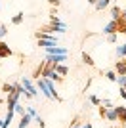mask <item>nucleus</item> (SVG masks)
<instances>
[{
    "label": "nucleus",
    "instance_id": "nucleus-19",
    "mask_svg": "<svg viewBox=\"0 0 126 128\" xmlns=\"http://www.w3.org/2000/svg\"><path fill=\"white\" fill-rule=\"evenodd\" d=\"M107 78H109L111 82H115V80H116V75L113 73V71H109V73H107Z\"/></svg>",
    "mask_w": 126,
    "mask_h": 128
},
{
    "label": "nucleus",
    "instance_id": "nucleus-1",
    "mask_svg": "<svg viewBox=\"0 0 126 128\" xmlns=\"http://www.w3.org/2000/svg\"><path fill=\"white\" fill-rule=\"evenodd\" d=\"M23 88H25V90H27V94H29V98L36 96V90H34V86L31 84V80H29V78H23Z\"/></svg>",
    "mask_w": 126,
    "mask_h": 128
},
{
    "label": "nucleus",
    "instance_id": "nucleus-18",
    "mask_svg": "<svg viewBox=\"0 0 126 128\" xmlns=\"http://www.w3.org/2000/svg\"><path fill=\"white\" fill-rule=\"evenodd\" d=\"M90 102H92V103H94V105H100V98H98V96H90Z\"/></svg>",
    "mask_w": 126,
    "mask_h": 128
},
{
    "label": "nucleus",
    "instance_id": "nucleus-20",
    "mask_svg": "<svg viewBox=\"0 0 126 128\" xmlns=\"http://www.w3.org/2000/svg\"><path fill=\"white\" fill-rule=\"evenodd\" d=\"M34 120L38 122V126H40V128H44V126H46V122H44V120H42L40 117H34Z\"/></svg>",
    "mask_w": 126,
    "mask_h": 128
},
{
    "label": "nucleus",
    "instance_id": "nucleus-27",
    "mask_svg": "<svg viewBox=\"0 0 126 128\" xmlns=\"http://www.w3.org/2000/svg\"><path fill=\"white\" fill-rule=\"evenodd\" d=\"M88 2H90V4H96V0H88Z\"/></svg>",
    "mask_w": 126,
    "mask_h": 128
},
{
    "label": "nucleus",
    "instance_id": "nucleus-7",
    "mask_svg": "<svg viewBox=\"0 0 126 128\" xmlns=\"http://www.w3.org/2000/svg\"><path fill=\"white\" fill-rule=\"evenodd\" d=\"M29 122H31V115H21V122H19V128H27L29 126Z\"/></svg>",
    "mask_w": 126,
    "mask_h": 128
},
{
    "label": "nucleus",
    "instance_id": "nucleus-4",
    "mask_svg": "<svg viewBox=\"0 0 126 128\" xmlns=\"http://www.w3.org/2000/svg\"><path fill=\"white\" fill-rule=\"evenodd\" d=\"M48 54H52V56H65V52L67 50L65 48H58V46H50V48H46Z\"/></svg>",
    "mask_w": 126,
    "mask_h": 128
},
{
    "label": "nucleus",
    "instance_id": "nucleus-21",
    "mask_svg": "<svg viewBox=\"0 0 126 128\" xmlns=\"http://www.w3.org/2000/svg\"><path fill=\"white\" fill-rule=\"evenodd\" d=\"M6 32H8V31H6V27H4V25H0V38H2V36H4V34H6Z\"/></svg>",
    "mask_w": 126,
    "mask_h": 128
},
{
    "label": "nucleus",
    "instance_id": "nucleus-14",
    "mask_svg": "<svg viewBox=\"0 0 126 128\" xmlns=\"http://www.w3.org/2000/svg\"><path fill=\"white\" fill-rule=\"evenodd\" d=\"M124 56H126V44L116 48V58H124Z\"/></svg>",
    "mask_w": 126,
    "mask_h": 128
},
{
    "label": "nucleus",
    "instance_id": "nucleus-26",
    "mask_svg": "<svg viewBox=\"0 0 126 128\" xmlns=\"http://www.w3.org/2000/svg\"><path fill=\"white\" fill-rule=\"evenodd\" d=\"M84 128H92V124H90V122H86V124H84Z\"/></svg>",
    "mask_w": 126,
    "mask_h": 128
},
{
    "label": "nucleus",
    "instance_id": "nucleus-11",
    "mask_svg": "<svg viewBox=\"0 0 126 128\" xmlns=\"http://www.w3.org/2000/svg\"><path fill=\"white\" fill-rule=\"evenodd\" d=\"M54 71H56L58 75H67V73H69V69L65 67V65H56V67H54Z\"/></svg>",
    "mask_w": 126,
    "mask_h": 128
},
{
    "label": "nucleus",
    "instance_id": "nucleus-12",
    "mask_svg": "<svg viewBox=\"0 0 126 128\" xmlns=\"http://www.w3.org/2000/svg\"><path fill=\"white\" fill-rule=\"evenodd\" d=\"M109 2H111V0H96V10H103V8H107Z\"/></svg>",
    "mask_w": 126,
    "mask_h": 128
},
{
    "label": "nucleus",
    "instance_id": "nucleus-17",
    "mask_svg": "<svg viewBox=\"0 0 126 128\" xmlns=\"http://www.w3.org/2000/svg\"><path fill=\"white\" fill-rule=\"evenodd\" d=\"M12 21H14V25H19V23L23 21V14H17V16L14 17V19H12Z\"/></svg>",
    "mask_w": 126,
    "mask_h": 128
},
{
    "label": "nucleus",
    "instance_id": "nucleus-2",
    "mask_svg": "<svg viewBox=\"0 0 126 128\" xmlns=\"http://www.w3.org/2000/svg\"><path fill=\"white\" fill-rule=\"evenodd\" d=\"M12 54H14V52H12V48L8 46V44L0 42V58H10Z\"/></svg>",
    "mask_w": 126,
    "mask_h": 128
},
{
    "label": "nucleus",
    "instance_id": "nucleus-3",
    "mask_svg": "<svg viewBox=\"0 0 126 128\" xmlns=\"http://www.w3.org/2000/svg\"><path fill=\"white\" fill-rule=\"evenodd\" d=\"M115 109V113H116V117L120 118V122H126V107H113Z\"/></svg>",
    "mask_w": 126,
    "mask_h": 128
},
{
    "label": "nucleus",
    "instance_id": "nucleus-5",
    "mask_svg": "<svg viewBox=\"0 0 126 128\" xmlns=\"http://www.w3.org/2000/svg\"><path fill=\"white\" fill-rule=\"evenodd\" d=\"M48 61L54 63V65H59L61 61H65V56H52V54H50V56H48Z\"/></svg>",
    "mask_w": 126,
    "mask_h": 128
},
{
    "label": "nucleus",
    "instance_id": "nucleus-22",
    "mask_svg": "<svg viewBox=\"0 0 126 128\" xmlns=\"http://www.w3.org/2000/svg\"><path fill=\"white\" fill-rule=\"evenodd\" d=\"M115 40H116V34H115V32H113V34H109V42H115Z\"/></svg>",
    "mask_w": 126,
    "mask_h": 128
},
{
    "label": "nucleus",
    "instance_id": "nucleus-10",
    "mask_svg": "<svg viewBox=\"0 0 126 128\" xmlns=\"http://www.w3.org/2000/svg\"><path fill=\"white\" fill-rule=\"evenodd\" d=\"M105 118H107V120H111V122H113V120H116V113H115V109H113V107H111L109 111H105Z\"/></svg>",
    "mask_w": 126,
    "mask_h": 128
},
{
    "label": "nucleus",
    "instance_id": "nucleus-15",
    "mask_svg": "<svg viewBox=\"0 0 126 128\" xmlns=\"http://www.w3.org/2000/svg\"><path fill=\"white\" fill-rule=\"evenodd\" d=\"M82 59H84V63H86V65H90V67L94 65V61H92V58H90V56H88V54H86V52L82 54Z\"/></svg>",
    "mask_w": 126,
    "mask_h": 128
},
{
    "label": "nucleus",
    "instance_id": "nucleus-8",
    "mask_svg": "<svg viewBox=\"0 0 126 128\" xmlns=\"http://www.w3.org/2000/svg\"><path fill=\"white\" fill-rule=\"evenodd\" d=\"M120 14H122V10L120 8H118V6H113V8H111V17H113V19H118V17H120Z\"/></svg>",
    "mask_w": 126,
    "mask_h": 128
},
{
    "label": "nucleus",
    "instance_id": "nucleus-13",
    "mask_svg": "<svg viewBox=\"0 0 126 128\" xmlns=\"http://www.w3.org/2000/svg\"><path fill=\"white\" fill-rule=\"evenodd\" d=\"M38 46H42V48H50V46H56V42H52V40H42V38H38Z\"/></svg>",
    "mask_w": 126,
    "mask_h": 128
},
{
    "label": "nucleus",
    "instance_id": "nucleus-24",
    "mask_svg": "<svg viewBox=\"0 0 126 128\" xmlns=\"http://www.w3.org/2000/svg\"><path fill=\"white\" fill-rule=\"evenodd\" d=\"M120 96H122V98L126 100V90H124V88H120Z\"/></svg>",
    "mask_w": 126,
    "mask_h": 128
},
{
    "label": "nucleus",
    "instance_id": "nucleus-6",
    "mask_svg": "<svg viewBox=\"0 0 126 128\" xmlns=\"http://www.w3.org/2000/svg\"><path fill=\"white\" fill-rule=\"evenodd\" d=\"M116 73H118V75H126V59L124 61H116Z\"/></svg>",
    "mask_w": 126,
    "mask_h": 128
},
{
    "label": "nucleus",
    "instance_id": "nucleus-23",
    "mask_svg": "<svg viewBox=\"0 0 126 128\" xmlns=\"http://www.w3.org/2000/svg\"><path fill=\"white\" fill-rule=\"evenodd\" d=\"M105 111H107L105 107H100V115H101V117H105Z\"/></svg>",
    "mask_w": 126,
    "mask_h": 128
},
{
    "label": "nucleus",
    "instance_id": "nucleus-25",
    "mask_svg": "<svg viewBox=\"0 0 126 128\" xmlns=\"http://www.w3.org/2000/svg\"><path fill=\"white\" fill-rule=\"evenodd\" d=\"M120 17H122V19H126V10H124V12L120 14Z\"/></svg>",
    "mask_w": 126,
    "mask_h": 128
},
{
    "label": "nucleus",
    "instance_id": "nucleus-16",
    "mask_svg": "<svg viewBox=\"0 0 126 128\" xmlns=\"http://www.w3.org/2000/svg\"><path fill=\"white\" fill-rule=\"evenodd\" d=\"M2 90L8 92V94H14V92H16V88H14V84H4V86H2Z\"/></svg>",
    "mask_w": 126,
    "mask_h": 128
},
{
    "label": "nucleus",
    "instance_id": "nucleus-9",
    "mask_svg": "<svg viewBox=\"0 0 126 128\" xmlns=\"http://www.w3.org/2000/svg\"><path fill=\"white\" fill-rule=\"evenodd\" d=\"M105 32H107V34H113V32H116V21H115V19H113L109 25L105 27Z\"/></svg>",
    "mask_w": 126,
    "mask_h": 128
}]
</instances>
